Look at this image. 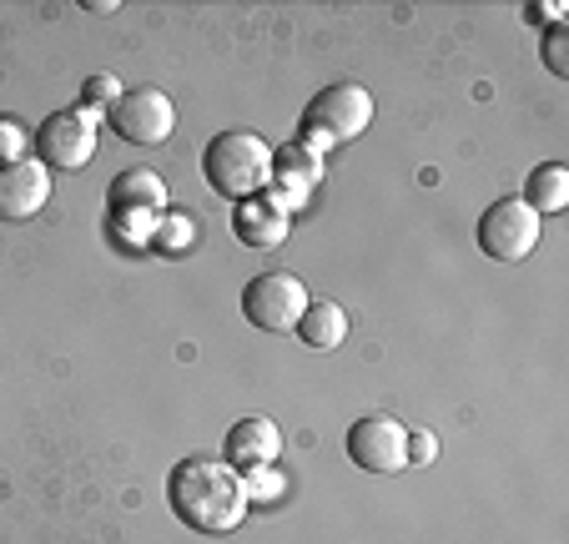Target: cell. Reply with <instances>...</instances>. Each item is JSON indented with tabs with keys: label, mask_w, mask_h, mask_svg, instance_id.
<instances>
[{
	"label": "cell",
	"mask_w": 569,
	"mask_h": 544,
	"mask_svg": "<svg viewBox=\"0 0 569 544\" xmlns=\"http://www.w3.org/2000/svg\"><path fill=\"white\" fill-rule=\"evenodd\" d=\"M157 217L161 212H111V233L121 247H151L157 237Z\"/></svg>",
	"instance_id": "cell-17"
},
{
	"label": "cell",
	"mask_w": 569,
	"mask_h": 544,
	"mask_svg": "<svg viewBox=\"0 0 569 544\" xmlns=\"http://www.w3.org/2000/svg\"><path fill=\"white\" fill-rule=\"evenodd\" d=\"M31 147L41 151V161H46V167H56V171L87 167V161L97 157V117H91V111H81V107L51 111V117L41 121V131H36Z\"/></svg>",
	"instance_id": "cell-7"
},
{
	"label": "cell",
	"mask_w": 569,
	"mask_h": 544,
	"mask_svg": "<svg viewBox=\"0 0 569 544\" xmlns=\"http://www.w3.org/2000/svg\"><path fill=\"white\" fill-rule=\"evenodd\" d=\"M348 459L368 474L409 469V424H398L393 414H363L348 428Z\"/></svg>",
	"instance_id": "cell-6"
},
{
	"label": "cell",
	"mask_w": 569,
	"mask_h": 544,
	"mask_svg": "<svg viewBox=\"0 0 569 544\" xmlns=\"http://www.w3.org/2000/svg\"><path fill=\"white\" fill-rule=\"evenodd\" d=\"M525 207L535 217H549V212H565L569 207V171L559 167V161H549V167H535L525 181Z\"/></svg>",
	"instance_id": "cell-15"
},
{
	"label": "cell",
	"mask_w": 569,
	"mask_h": 544,
	"mask_svg": "<svg viewBox=\"0 0 569 544\" xmlns=\"http://www.w3.org/2000/svg\"><path fill=\"white\" fill-rule=\"evenodd\" d=\"M117 101H121L117 76H107V71L87 76V86H81V111H111Z\"/></svg>",
	"instance_id": "cell-18"
},
{
	"label": "cell",
	"mask_w": 569,
	"mask_h": 544,
	"mask_svg": "<svg viewBox=\"0 0 569 544\" xmlns=\"http://www.w3.org/2000/svg\"><path fill=\"white\" fill-rule=\"evenodd\" d=\"M282 454V434L272 418L262 414H248V418H237L232 434H227V464H232L242 479H252V474L272 469Z\"/></svg>",
	"instance_id": "cell-10"
},
{
	"label": "cell",
	"mask_w": 569,
	"mask_h": 544,
	"mask_svg": "<svg viewBox=\"0 0 569 544\" xmlns=\"http://www.w3.org/2000/svg\"><path fill=\"white\" fill-rule=\"evenodd\" d=\"M288 227H292V212L272 192L237 202V217H232L237 243H248V247H278V243H288Z\"/></svg>",
	"instance_id": "cell-12"
},
{
	"label": "cell",
	"mask_w": 569,
	"mask_h": 544,
	"mask_svg": "<svg viewBox=\"0 0 569 544\" xmlns=\"http://www.w3.org/2000/svg\"><path fill=\"white\" fill-rule=\"evenodd\" d=\"M308 288L292 273H258V278L242 288V313H248L252 328L262 333H292L308 308Z\"/></svg>",
	"instance_id": "cell-4"
},
{
	"label": "cell",
	"mask_w": 569,
	"mask_h": 544,
	"mask_svg": "<svg viewBox=\"0 0 569 544\" xmlns=\"http://www.w3.org/2000/svg\"><path fill=\"white\" fill-rule=\"evenodd\" d=\"M26 151H31V137H26V127L16 117H0V167L26 161Z\"/></svg>",
	"instance_id": "cell-19"
},
{
	"label": "cell",
	"mask_w": 569,
	"mask_h": 544,
	"mask_svg": "<svg viewBox=\"0 0 569 544\" xmlns=\"http://www.w3.org/2000/svg\"><path fill=\"white\" fill-rule=\"evenodd\" d=\"M479 247L495 263H525L539 247V217L525 207V197H505L479 217Z\"/></svg>",
	"instance_id": "cell-8"
},
{
	"label": "cell",
	"mask_w": 569,
	"mask_h": 544,
	"mask_svg": "<svg viewBox=\"0 0 569 544\" xmlns=\"http://www.w3.org/2000/svg\"><path fill=\"white\" fill-rule=\"evenodd\" d=\"M539 51H545V66L555 76H569V31L565 26H549L545 31V46H539Z\"/></svg>",
	"instance_id": "cell-20"
},
{
	"label": "cell",
	"mask_w": 569,
	"mask_h": 544,
	"mask_svg": "<svg viewBox=\"0 0 569 544\" xmlns=\"http://www.w3.org/2000/svg\"><path fill=\"white\" fill-rule=\"evenodd\" d=\"M192 243H197V222L187 212H161L157 217V237H151V247H161V253H187Z\"/></svg>",
	"instance_id": "cell-16"
},
{
	"label": "cell",
	"mask_w": 569,
	"mask_h": 544,
	"mask_svg": "<svg viewBox=\"0 0 569 544\" xmlns=\"http://www.w3.org/2000/svg\"><path fill=\"white\" fill-rule=\"evenodd\" d=\"M46 202H51V167L41 157L0 167V222H31Z\"/></svg>",
	"instance_id": "cell-9"
},
{
	"label": "cell",
	"mask_w": 569,
	"mask_h": 544,
	"mask_svg": "<svg viewBox=\"0 0 569 544\" xmlns=\"http://www.w3.org/2000/svg\"><path fill=\"white\" fill-rule=\"evenodd\" d=\"M433 454H439V438H433L429 428H409V464H413V469L433 464Z\"/></svg>",
	"instance_id": "cell-21"
},
{
	"label": "cell",
	"mask_w": 569,
	"mask_h": 544,
	"mask_svg": "<svg viewBox=\"0 0 569 544\" xmlns=\"http://www.w3.org/2000/svg\"><path fill=\"white\" fill-rule=\"evenodd\" d=\"M167 207V181L157 171H127L111 181V212H161Z\"/></svg>",
	"instance_id": "cell-14"
},
{
	"label": "cell",
	"mask_w": 569,
	"mask_h": 544,
	"mask_svg": "<svg viewBox=\"0 0 569 544\" xmlns=\"http://www.w3.org/2000/svg\"><path fill=\"white\" fill-rule=\"evenodd\" d=\"M368 121H373V97H368L363 86L343 81V86H328L318 97L308 101L302 111V127H298V147L302 151H328V147H343V141L363 137Z\"/></svg>",
	"instance_id": "cell-3"
},
{
	"label": "cell",
	"mask_w": 569,
	"mask_h": 544,
	"mask_svg": "<svg viewBox=\"0 0 569 544\" xmlns=\"http://www.w3.org/2000/svg\"><path fill=\"white\" fill-rule=\"evenodd\" d=\"M202 177L212 181L217 197H232V202L262 197L272 187V147L258 131H222L202 151Z\"/></svg>",
	"instance_id": "cell-2"
},
{
	"label": "cell",
	"mask_w": 569,
	"mask_h": 544,
	"mask_svg": "<svg viewBox=\"0 0 569 544\" xmlns=\"http://www.w3.org/2000/svg\"><path fill=\"white\" fill-rule=\"evenodd\" d=\"M318 181H322V161L312 157V151H302L298 141L272 151V197H278L288 212H298V207L308 202Z\"/></svg>",
	"instance_id": "cell-11"
},
{
	"label": "cell",
	"mask_w": 569,
	"mask_h": 544,
	"mask_svg": "<svg viewBox=\"0 0 569 544\" xmlns=\"http://www.w3.org/2000/svg\"><path fill=\"white\" fill-rule=\"evenodd\" d=\"M298 333L308 348H318V353H333L338 343L348 338V313H343V303H333V298H322V303H308L302 308V318H298Z\"/></svg>",
	"instance_id": "cell-13"
},
{
	"label": "cell",
	"mask_w": 569,
	"mask_h": 544,
	"mask_svg": "<svg viewBox=\"0 0 569 544\" xmlns=\"http://www.w3.org/2000/svg\"><path fill=\"white\" fill-rule=\"evenodd\" d=\"M167 500L172 514L197 534H232L248 520V479L222 459H182L167 474Z\"/></svg>",
	"instance_id": "cell-1"
},
{
	"label": "cell",
	"mask_w": 569,
	"mask_h": 544,
	"mask_svg": "<svg viewBox=\"0 0 569 544\" xmlns=\"http://www.w3.org/2000/svg\"><path fill=\"white\" fill-rule=\"evenodd\" d=\"M107 121L121 141H131V147H161L177 127V107L167 91H157V86H137V91H121V101L107 111Z\"/></svg>",
	"instance_id": "cell-5"
}]
</instances>
